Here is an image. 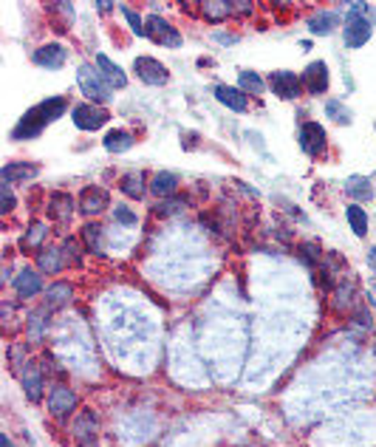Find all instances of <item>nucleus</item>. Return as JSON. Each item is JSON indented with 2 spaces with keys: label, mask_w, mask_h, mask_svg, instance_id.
Segmentation results:
<instances>
[{
  "label": "nucleus",
  "mask_w": 376,
  "mask_h": 447,
  "mask_svg": "<svg viewBox=\"0 0 376 447\" xmlns=\"http://www.w3.org/2000/svg\"><path fill=\"white\" fill-rule=\"evenodd\" d=\"M354 320H356L359 326H365V329H370V326H373V320H370V315H368V309H356V315H354Z\"/></svg>",
  "instance_id": "41"
},
{
  "label": "nucleus",
  "mask_w": 376,
  "mask_h": 447,
  "mask_svg": "<svg viewBox=\"0 0 376 447\" xmlns=\"http://www.w3.org/2000/svg\"><path fill=\"white\" fill-rule=\"evenodd\" d=\"M108 204H111V195H108V190L105 187H85L83 190V195H80V209L91 218V215H99V212H105L108 209Z\"/></svg>",
  "instance_id": "16"
},
{
  "label": "nucleus",
  "mask_w": 376,
  "mask_h": 447,
  "mask_svg": "<svg viewBox=\"0 0 376 447\" xmlns=\"http://www.w3.org/2000/svg\"><path fill=\"white\" fill-rule=\"evenodd\" d=\"M345 193H348V198H354V201H370V198H373V187H370V181H368L365 176H351V179L345 181Z\"/></svg>",
  "instance_id": "27"
},
{
  "label": "nucleus",
  "mask_w": 376,
  "mask_h": 447,
  "mask_svg": "<svg viewBox=\"0 0 376 447\" xmlns=\"http://www.w3.org/2000/svg\"><path fill=\"white\" fill-rule=\"evenodd\" d=\"M351 297H354V286H351V283H340V286H337V301H334L337 309H345V306L351 303Z\"/></svg>",
  "instance_id": "38"
},
{
  "label": "nucleus",
  "mask_w": 376,
  "mask_h": 447,
  "mask_svg": "<svg viewBox=\"0 0 376 447\" xmlns=\"http://www.w3.org/2000/svg\"><path fill=\"white\" fill-rule=\"evenodd\" d=\"M368 263H370V269L376 272V247H373V249L368 252Z\"/></svg>",
  "instance_id": "44"
},
{
  "label": "nucleus",
  "mask_w": 376,
  "mask_h": 447,
  "mask_svg": "<svg viewBox=\"0 0 376 447\" xmlns=\"http://www.w3.org/2000/svg\"><path fill=\"white\" fill-rule=\"evenodd\" d=\"M179 184H181V179H179L176 173L165 170V173H156V176H153V181H150V190H153V195H159V198H173L176 190H179Z\"/></svg>",
  "instance_id": "20"
},
{
  "label": "nucleus",
  "mask_w": 376,
  "mask_h": 447,
  "mask_svg": "<svg viewBox=\"0 0 376 447\" xmlns=\"http://www.w3.org/2000/svg\"><path fill=\"white\" fill-rule=\"evenodd\" d=\"M119 187H122V193H125L127 198H141V195H144V190H147L144 173H127V176H122Z\"/></svg>",
  "instance_id": "30"
},
{
  "label": "nucleus",
  "mask_w": 376,
  "mask_h": 447,
  "mask_svg": "<svg viewBox=\"0 0 376 447\" xmlns=\"http://www.w3.org/2000/svg\"><path fill=\"white\" fill-rule=\"evenodd\" d=\"M97 433H99V419H97L94 411H83V413L77 416V422L71 425V436L77 439L83 447H88V444L97 439Z\"/></svg>",
  "instance_id": "12"
},
{
  "label": "nucleus",
  "mask_w": 376,
  "mask_h": 447,
  "mask_svg": "<svg viewBox=\"0 0 376 447\" xmlns=\"http://www.w3.org/2000/svg\"><path fill=\"white\" fill-rule=\"evenodd\" d=\"M232 15H252V4H232Z\"/></svg>",
  "instance_id": "42"
},
{
  "label": "nucleus",
  "mask_w": 376,
  "mask_h": 447,
  "mask_svg": "<svg viewBox=\"0 0 376 447\" xmlns=\"http://www.w3.org/2000/svg\"><path fill=\"white\" fill-rule=\"evenodd\" d=\"M71 212H74L71 195H68V193H54L51 201H48V215L62 224V221H71Z\"/></svg>",
  "instance_id": "24"
},
{
  "label": "nucleus",
  "mask_w": 376,
  "mask_h": 447,
  "mask_svg": "<svg viewBox=\"0 0 376 447\" xmlns=\"http://www.w3.org/2000/svg\"><path fill=\"white\" fill-rule=\"evenodd\" d=\"M300 83H303V91H309V94H314V97H320V94H326L328 91V65L323 62V60H317V62H309L306 65V71L300 74Z\"/></svg>",
  "instance_id": "9"
},
{
  "label": "nucleus",
  "mask_w": 376,
  "mask_h": 447,
  "mask_svg": "<svg viewBox=\"0 0 376 447\" xmlns=\"http://www.w3.org/2000/svg\"><path fill=\"white\" fill-rule=\"evenodd\" d=\"M68 111V99L65 97H48V99H43L40 105H34V108H29L26 114H23V119L18 122V128L12 130V139L15 142H20V139H37L51 122H57L62 114Z\"/></svg>",
  "instance_id": "1"
},
{
  "label": "nucleus",
  "mask_w": 376,
  "mask_h": 447,
  "mask_svg": "<svg viewBox=\"0 0 376 447\" xmlns=\"http://www.w3.org/2000/svg\"><path fill=\"white\" fill-rule=\"evenodd\" d=\"M266 85L272 88V94H277L280 99H297L300 94H303V83H300V74L294 71H272Z\"/></svg>",
  "instance_id": "8"
},
{
  "label": "nucleus",
  "mask_w": 376,
  "mask_h": 447,
  "mask_svg": "<svg viewBox=\"0 0 376 447\" xmlns=\"http://www.w3.org/2000/svg\"><path fill=\"white\" fill-rule=\"evenodd\" d=\"M184 207H187V204H184L181 198H176V195H173V198H165V201L156 207V212L167 218V215H179V212H184Z\"/></svg>",
  "instance_id": "36"
},
{
  "label": "nucleus",
  "mask_w": 376,
  "mask_h": 447,
  "mask_svg": "<svg viewBox=\"0 0 376 447\" xmlns=\"http://www.w3.org/2000/svg\"><path fill=\"white\" fill-rule=\"evenodd\" d=\"M144 37H150V43L165 46V48H181V34L179 29H173L162 15H150L144 20Z\"/></svg>",
  "instance_id": "6"
},
{
  "label": "nucleus",
  "mask_w": 376,
  "mask_h": 447,
  "mask_svg": "<svg viewBox=\"0 0 376 447\" xmlns=\"http://www.w3.org/2000/svg\"><path fill=\"white\" fill-rule=\"evenodd\" d=\"M215 40H218L221 46H232V43H235V34H215Z\"/></svg>",
  "instance_id": "43"
},
{
  "label": "nucleus",
  "mask_w": 376,
  "mask_h": 447,
  "mask_svg": "<svg viewBox=\"0 0 376 447\" xmlns=\"http://www.w3.org/2000/svg\"><path fill=\"white\" fill-rule=\"evenodd\" d=\"M18 377H20V388L26 391L29 402H40V399H43V385H46L43 371H40L37 365H23Z\"/></svg>",
  "instance_id": "14"
},
{
  "label": "nucleus",
  "mask_w": 376,
  "mask_h": 447,
  "mask_svg": "<svg viewBox=\"0 0 376 447\" xmlns=\"http://www.w3.org/2000/svg\"><path fill=\"white\" fill-rule=\"evenodd\" d=\"M373 351H376V343H373Z\"/></svg>",
  "instance_id": "47"
},
{
  "label": "nucleus",
  "mask_w": 376,
  "mask_h": 447,
  "mask_svg": "<svg viewBox=\"0 0 376 447\" xmlns=\"http://www.w3.org/2000/svg\"><path fill=\"white\" fill-rule=\"evenodd\" d=\"M113 218L122 224V227H130V230L139 227V215H136V209H130L127 204H116V207H113Z\"/></svg>",
  "instance_id": "34"
},
{
  "label": "nucleus",
  "mask_w": 376,
  "mask_h": 447,
  "mask_svg": "<svg viewBox=\"0 0 376 447\" xmlns=\"http://www.w3.org/2000/svg\"><path fill=\"white\" fill-rule=\"evenodd\" d=\"M83 241H85V247L88 249H94V252H102V227L97 221H91V224H85V230H83Z\"/></svg>",
  "instance_id": "33"
},
{
  "label": "nucleus",
  "mask_w": 376,
  "mask_h": 447,
  "mask_svg": "<svg viewBox=\"0 0 376 447\" xmlns=\"http://www.w3.org/2000/svg\"><path fill=\"white\" fill-rule=\"evenodd\" d=\"M201 15L209 23H223L227 18H232V4H223V0H207V4H201Z\"/></svg>",
  "instance_id": "26"
},
{
  "label": "nucleus",
  "mask_w": 376,
  "mask_h": 447,
  "mask_svg": "<svg viewBox=\"0 0 376 447\" xmlns=\"http://www.w3.org/2000/svg\"><path fill=\"white\" fill-rule=\"evenodd\" d=\"M62 258H65V261H71V263H80L77 241H65V247H62Z\"/></svg>",
  "instance_id": "40"
},
{
  "label": "nucleus",
  "mask_w": 376,
  "mask_h": 447,
  "mask_svg": "<svg viewBox=\"0 0 376 447\" xmlns=\"http://www.w3.org/2000/svg\"><path fill=\"white\" fill-rule=\"evenodd\" d=\"M97 71L105 77V83L113 88V91H125L127 88V74L108 57V54H97Z\"/></svg>",
  "instance_id": "15"
},
{
  "label": "nucleus",
  "mask_w": 376,
  "mask_h": 447,
  "mask_svg": "<svg viewBox=\"0 0 376 447\" xmlns=\"http://www.w3.org/2000/svg\"><path fill=\"white\" fill-rule=\"evenodd\" d=\"M48 315H51V312H48L46 306L29 312V317H26V334H29L32 343H40V340H43V334H46V329H48Z\"/></svg>",
  "instance_id": "21"
},
{
  "label": "nucleus",
  "mask_w": 376,
  "mask_h": 447,
  "mask_svg": "<svg viewBox=\"0 0 376 447\" xmlns=\"http://www.w3.org/2000/svg\"><path fill=\"white\" fill-rule=\"evenodd\" d=\"M77 85L88 97V102H94V105H105L111 99V94H113V88L105 83V77L91 62H85V65L77 68Z\"/></svg>",
  "instance_id": "2"
},
{
  "label": "nucleus",
  "mask_w": 376,
  "mask_h": 447,
  "mask_svg": "<svg viewBox=\"0 0 376 447\" xmlns=\"http://www.w3.org/2000/svg\"><path fill=\"white\" fill-rule=\"evenodd\" d=\"M46 235H48V224L46 221H32V227L23 235V247L26 249H37V247L46 244Z\"/></svg>",
  "instance_id": "31"
},
{
  "label": "nucleus",
  "mask_w": 376,
  "mask_h": 447,
  "mask_svg": "<svg viewBox=\"0 0 376 447\" xmlns=\"http://www.w3.org/2000/svg\"><path fill=\"white\" fill-rule=\"evenodd\" d=\"M77 402H80L77 394H74L68 385H54L51 394H48V411L57 419H68L74 411H77Z\"/></svg>",
  "instance_id": "10"
},
{
  "label": "nucleus",
  "mask_w": 376,
  "mask_h": 447,
  "mask_svg": "<svg viewBox=\"0 0 376 447\" xmlns=\"http://www.w3.org/2000/svg\"><path fill=\"white\" fill-rule=\"evenodd\" d=\"M300 258H303V263H306V266H317V258H320V244H314V241L300 244Z\"/></svg>",
  "instance_id": "35"
},
{
  "label": "nucleus",
  "mask_w": 376,
  "mask_h": 447,
  "mask_svg": "<svg viewBox=\"0 0 376 447\" xmlns=\"http://www.w3.org/2000/svg\"><path fill=\"white\" fill-rule=\"evenodd\" d=\"M326 114H328V116H331L337 125H345V128L354 122V114H351V111H348V108H345L340 99H331V102L326 105Z\"/></svg>",
  "instance_id": "32"
},
{
  "label": "nucleus",
  "mask_w": 376,
  "mask_h": 447,
  "mask_svg": "<svg viewBox=\"0 0 376 447\" xmlns=\"http://www.w3.org/2000/svg\"><path fill=\"white\" fill-rule=\"evenodd\" d=\"M37 263H40V269H43V272H48V275H57V272L65 266L62 247H46V249H40V255H37Z\"/></svg>",
  "instance_id": "25"
},
{
  "label": "nucleus",
  "mask_w": 376,
  "mask_h": 447,
  "mask_svg": "<svg viewBox=\"0 0 376 447\" xmlns=\"http://www.w3.org/2000/svg\"><path fill=\"white\" fill-rule=\"evenodd\" d=\"M71 119L80 130L94 133V130H99V128H105L111 122V111H105V108H99L94 102H80V105L71 108Z\"/></svg>",
  "instance_id": "5"
},
{
  "label": "nucleus",
  "mask_w": 376,
  "mask_h": 447,
  "mask_svg": "<svg viewBox=\"0 0 376 447\" xmlns=\"http://www.w3.org/2000/svg\"><path fill=\"white\" fill-rule=\"evenodd\" d=\"M345 218H348L351 233H354L356 238H365V235H368V212H365L359 204H351V207L345 209Z\"/></svg>",
  "instance_id": "29"
},
{
  "label": "nucleus",
  "mask_w": 376,
  "mask_h": 447,
  "mask_svg": "<svg viewBox=\"0 0 376 447\" xmlns=\"http://www.w3.org/2000/svg\"><path fill=\"white\" fill-rule=\"evenodd\" d=\"M133 74L141 85H150V88H165L170 83V71L165 68V62H159L156 57H136L133 60Z\"/></svg>",
  "instance_id": "4"
},
{
  "label": "nucleus",
  "mask_w": 376,
  "mask_h": 447,
  "mask_svg": "<svg viewBox=\"0 0 376 447\" xmlns=\"http://www.w3.org/2000/svg\"><path fill=\"white\" fill-rule=\"evenodd\" d=\"M74 297V286L71 283H65V280H57L54 286H48L46 289V309L48 312H54V309H62V306H68V301Z\"/></svg>",
  "instance_id": "18"
},
{
  "label": "nucleus",
  "mask_w": 376,
  "mask_h": 447,
  "mask_svg": "<svg viewBox=\"0 0 376 447\" xmlns=\"http://www.w3.org/2000/svg\"><path fill=\"white\" fill-rule=\"evenodd\" d=\"M373 291H376V283H373Z\"/></svg>",
  "instance_id": "46"
},
{
  "label": "nucleus",
  "mask_w": 376,
  "mask_h": 447,
  "mask_svg": "<svg viewBox=\"0 0 376 447\" xmlns=\"http://www.w3.org/2000/svg\"><path fill=\"white\" fill-rule=\"evenodd\" d=\"M102 144H105L108 153H125V151H130V147L136 144V136H133L130 130H125V128H116V130H108V133H105Z\"/></svg>",
  "instance_id": "19"
},
{
  "label": "nucleus",
  "mask_w": 376,
  "mask_h": 447,
  "mask_svg": "<svg viewBox=\"0 0 376 447\" xmlns=\"http://www.w3.org/2000/svg\"><path fill=\"white\" fill-rule=\"evenodd\" d=\"M362 12H365L362 4H351V15L345 18V29H342V43L348 48H362L373 34V26L368 18H362Z\"/></svg>",
  "instance_id": "3"
},
{
  "label": "nucleus",
  "mask_w": 376,
  "mask_h": 447,
  "mask_svg": "<svg viewBox=\"0 0 376 447\" xmlns=\"http://www.w3.org/2000/svg\"><path fill=\"white\" fill-rule=\"evenodd\" d=\"M12 289L20 301H32V297H37L43 291V275L34 269H20L18 277L12 280Z\"/></svg>",
  "instance_id": "11"
},
{
  "label": "nucleus",
  "mask_w": 376,
  "mask_h": 447,
  "mask_svg": "<svg viewBox=\"0 0 376 447\" xmlns=\"http://www.w3.org/2000/svg\"><path fill=\"white\" fill-rule=\"evenodd\" d=\"M122 9V15L127 18V26L136 32V34H144V20H141V15L139 12H133L130 6H119Z\"/></svg>",
  "instance_id": "37"
},
{
  "label": "nucleus",
  "mask_w": 376,
  "mask_h": 447,
  "mask_svg": "<svg viewBox=\"0 0 376 447\" xmlns=\"http://www.w3.org/2000/svg\"><path fill=\"white\" fill-rule=\"evenodd\" d=\"M0 447H15V444H12V439H9V436H0Z\"/></svg>",
  "instance_id": "45"
},
{
  "label": "nucleus",
  "mask_w": 376,
  "mask_h": 447,
  "mask_svg": "<svg viewBox=\"0 0 376 447\" xmlns=\"http://www.w3.org/2000/svg\"><path fill=\"white\" fill-rule=\"evenodd\" d=\"M340 15L337 12H317V15H312L309 18V32H314V34H331L337 26H340Z\"/></svg>",
  "instance_id": "23"
},
{
  "label": "nucleus",
  "mask_w": 376,
  "mask_h": 447,
  "mask_svg": "<svg viewBox=\"0 0 376 447\" xmlns=\"http://www.w3.org/2000/svg\"><path fill=\"white\" fill-rule=\"evenodd\" d=\"M297 142H300V151L306 156H323L326 147H328V136L326 128L320 122H303L297 130Z\"/></svg>",
  "instance_id": "7"
},
{
  "label": "nucleus",
  "mask_w": 376,
  "mask_h": 447,
  "mask_svg": "<svg viewBox=\"0 0 376 447\" xmlns=\"http://www.w3.org/2000/svg\"><path fill=\"white\" fill-rule=\"evenodd\" d=\"M0 198H4V201H0V212H4V215H9V212H12V207H15V193H12V184H4V187H0Z\"/></svg>",
  "instance_id": "39"
},
{
  "label": "nucleus",
  "mask_w": 376,
  "mask_h": 447,
  "mask_svg": "<svg viewBox=\"0 0 376 447\" xmlns=\"http://www.w3.org/2000/svg\"><path fill=\"white\" fill-rule=\"evenodd\" d=\"M40 170L37 165H23V162H9L4 170H0V176H4V184H15V181H29L34 179Z\"/></svg>",
  "instance_id": "22"
},
{
  "label": "nucleus",
  "mask_w": 376,
  "mask_h": 447,
  "mask_svg": "<svg viewBox=\"0 0 376 447\" xmlns=\"http://www.w3.org/2000/svg\"><path fill=\"white\" fill-rule=\"evenodd\" d=\"M34 65H40V68H48V71H57V68H62L65 65V60H68V51H65V46H60V43H46V46H40L37 51H34Z\"/></svg>",
  "instance_id": "13"
},
{
  "label": "nucleus",
  "mask_w": 376,
  "mask_h": 447,
  "mask_svg": "<svg viewBox=\"0 0 376 447\" xmlns=\"http://www.w3.org/2000/svg\"><path fill=\"white\" fill-rule=\"evenodd\" d=\"M215 99L221 102V105H227L230 111H235V114H244V111H249V97L241 91V88H232V85H215Z\"/></svg>",
  "instance_id": "17"
},
{
  "label": "nucleus",
  "mask_w": 376,
  "mask_h": 447,
  "mask_svg": "<svg viewBox=\"0 0 376 447\" xmlns=\"http://www.w3.org/2000/svg\"><path fill=\"white\" fill-rule=\"evenodd\" d=\"M238 85H241V91L244 94H255V97H260V94H266V83H263V77H260V74H255V71H241L238 74Z\"/></svg>",
  "instance_id": "28"
}]
</instances>
